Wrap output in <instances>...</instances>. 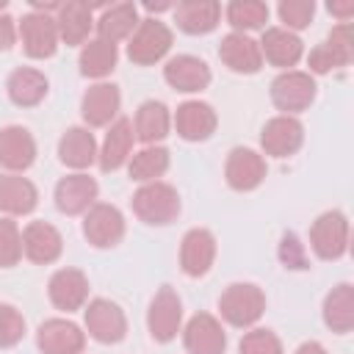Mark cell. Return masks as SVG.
<instances>
[{"label": "cell", "instance_id": "obj_1", "mask_svg": "<svg viewBox=\"0 0 354 354\" xmlns=\"http://www.w3.org/2000/svg\"><path fill=\"white\" fill-rule=\"evenodd\" d=\"M133 213L144 224H171L180 213V194L169 183H147L133 194Z\"/></svg>", "mask_w": 354, "mask_h": 354}, {"label": "cell", "instance_id": "obj_2", "mask_svg": "<svg viewBox=\"0 0 354 354\" xmlns=\"http://www.w3.org/2000/svg\"><path fill=\"white\" fill-rule=\"evenodd\" d=\"M218 310H221L227 324H232V326H252L263 315V310H266V296L252 282H235V285H230L221 293Z\"/></svg>", "mask_w": 354, "mask_h": 354}, {"label": "cell", "instance_id": "obj_3", "mask_svg": "<svg viewBox=\"0 0 354 354\" xmlns=\"http://www.w3.org/2000/svg\"><path fill=\"white\" fill-rule=\"evenodd\" d=\"M171 47V30L160 19H141L127 44V58L138 66L160 61Z\"/></svg>", "mask_w": 354, "mask_h": 354}, {"label": "cell", "instance_id": "obj_4", "mask_svg": "<svg viewBox=\"0 0 354 354\" xmlns=\"http://www.w3.org/2000/svg\"><path fill=\"white\" fill-rule=\"evenodd\" d=\"M310 243L321 260H337L348 249V221L340 210H326L313 221Z\"/></svg>", "mask_w": 354, "mask_h": 354}, {"label": "cell", "instance_id": "obj_5", "mask_svg": "<svg viewBox=\"0 0 354 354\" xmlns=\"http://www.w3.org/2000/svg\"><path fill=\"white\" fill-rule=\"evenodd\" d=\"M180 318H183V301L174 293V288L163 285L155 293V299L149 304V313H147V326H149L152 340H158V343L174 340L177 329H180Z\"/></svg>", "mask_w": 354, "mask_h": 354}, {"label": "cell", "instance_id": "obj_6", "mask_svg": "<svg viewBox=\"0 0 354 354\" xmlns=\"http://www.w3.org/2000/svg\"><path fill=\"white\" fill-rule=\"evenodd\" d=\"M271 100H274V105L279 111L299 113V111H304L315 100V80L307 72L288 69L279 77H274V83H271Z\"/></svg>", "mask_w": 354, "mask_h": 354}, {"label": "cell", "instance_id": "obj_7", "mask_svg": "<svg viewBox=\"0 0 354 354\" xmlns=\"http://www.w3.org/2000/svg\"><path fill=\"white\" fill-rule=\"evenodd\" d=\"M83 235L91 246L108 249L124 238V218L113 205H91L83 218Z\"/></svg>", "mask_w": 354, "mask_h": 354}, {"label": "cell", "instance_id": "obj_8", "mask_svg": "<svg viewBox=\"0 0 354 354\" xmlns=\"http://www.w3.org/2000/svg\"><path fill=\"white\" fill-rule=\"evenodd\" d=\"M19 36H22V50L30 58H50L58 50V28L55 19L39 11H30L19 22Z\"/></svg>", "mask_w": 354, "mask_h": 354}, {"label": "cell", "instance_id": "obj_9", "mask_svg": "<svg viewBox=\"0 0 354 354\" xmlns=\"http://www.w3.org/2000/svg\"><path fill=\"white\" fill-rule=\"evenodd\" d=\"M86 329L100 343H119L127 332V318L119 304L108 299H94L86 307Z\"/></svg>", "mask_w": 354, "mask_h": 354}, {"label": "cell", "instance_id": "obj_10", "mask_svg": "<svg viewBox=\"0 0 354 354\" xmlns=\"http://www.w3.org/2000/svg\"><path fill=\"white\" fill-rule=\"evenodd\" d=\"M36 346L41 348V354H80L86 346V335L72 321L50 318L39 326Z\"/></svg>", "mask_w": 354, "mask_h": 354}, {"label": "cell", "instance_id": "obj_11", "mask_svg": "<svg viewBox=\"0 0 354 354\" xmlns=\"http://www.w3.org/2000/svg\"><path fill=\"white\" fill-rule=\"evenodd\" d=\"M301 141H304V127L293 116H274L271 122H266L263 136H260L266 155H274V158L293 155L301 147Z\"/></svg>", "mask_w": 354, "mask_h": 354}, {"label": "cell", "instance_id": "obj_12", "mask_svg": "<svg viewBox=\"0 0 354 354\" xmlns=\"http://www.w3.org/2000/svg\"><path fill=\"white\" fill-rule=\"evenodd\" d=\"M224 177L230 183V188L235 191H252L266 180V160L246 147H235L227 158L224 166Z\"/></svg>", "mask_w": 354, "mask_h": 354}, {"label": "cell", "instance_id": "obj_13", "mask_svg": "<svg viewBox=\"0 0 354 354\" xmlns=\"http://www.w3.org/2000/svg\"><path fill=\"white\" fill-rule=\"evenodd\" d=\"M61 249H64V241H61V232L47 224V221H30L22 232V252L28 260L39 263V266H47V263H55L61 257Z\"/></svg>", "mask_w": 354, "mask_h": 354}, {"label": "cell", "instance_id": "obj_14", "mask_svg": "<svg viewBox=\"0 0 354 354\" xmlns=\"http://www.w3.org/2000/svg\"><path fill=\"white\" fill-rule=\"evenodd\" d=\"M33 160H36L33 136L19 124L3 127L0 130V166L8 171H25Z\"/></svg>", "mask_w": 354, "mask_h": 354}, {"label": "cell", "instance_id": "obj_15", "mask_svg": "<svg viewBox=\"0 0 354 354\" xmlns=\"http://www.w3.org/2000/svg\"><path fill=\"white\" fill-rule=\"evenodd\" d=\"M218 58L241 75H254L263 66V55H260V44L254 39H249L246 33H227L218 44Z\"/></svg>", "mask_w": 354, "mask_h": 354}, {"label": "cell", "instance_id": "obj_16", "mask_svg": "<svg viewBox=\"0 0 354 354\" xmlns=\"http://www.w3.org/2000/svg\"><path fill=\"white\" fill-rule=\"evenodd\" d=\"M47 293H50V301L58 307V310H80L86 296H88V279L83 271L77 268H61L50 277V285H47Z\"/></svg>", "mask_w": 354, "mask_h": 354}, {"label": "cell", "instance_id": "obj_17", "mask_svg": "<svg viewBox=\"0 0 354 354\" xmlns=\"http://www.w3.org/2000/svg\"><path fill=\"white\" fill-rule=\"evenodd\" d=\"M185 348L191 354H224L227 335L210 313H196L185 326Z\"/></svg>", "mask_w": 354, "mask_h": 354}, {"label": "cell", "instance_id": "obj_18", "mask_svg": "<svg viewBox=\"0 0 354 354\" xmlns=\"http://www.w3.org/2000/svg\"><path fill=\"white\" fill-rule=\"evenodd\" d=\"M97 199V180L88 174H69L55 185V205L66 216H77L88 210Z\"/></svg>", "mask_w": 354, "mask_h": 354}, {"label": "cell", "instance_id": "obj_19", "mask_svg": "<svg viewBox=\"0 0 354 354\" xmlns=\"http://www.w3.org/2000/svg\"><path fill=\"white\" fill-rule=\"evenodd\" d=\"M216 257V238L207 230H188L180 246V266L188 277H202L210 271Z\"/></svg>", "mask_w": 354, "mask_h": 354}, {"label": "cell", "instance_id": "obj_20", "mask_svg": "<svg viewBox=\"0 0 354 354\" xmlns=\"http://www.w3.org/2000/svg\"><path fill=\"white\" fill-rule=\"evenodd\" d=\"M163 77L177 91H202L210 83V69L196 55H174L163 66Z\"/></svg>", "mask_w": 354, "mask_h": 354}, {"label": "cell", "instance_id": "obj_21", "mask_svg": "<svg viewBox=\"0 0 354 354\" xmlns=\"http://www.w3.org/2000/svg\"><path fill=\"white\" fill-rule=\"evenodd\" d=\"M174 127H177V136L185 141H205L216 130V111L207 102L188 100L177 108Z\"/></svg>", "mask_w": 354, "mask_h": 354}, {"label": "cell", "instance_id": "obj_22", "mask_svg": "<svg viewBox=\"0 0 354 354\" xmlns=\"http://www.w3.org/2000/svg\"><path fill=\"white\" fill-rule=\"evenodd\" d=\"M119 102H122V97H119V88L113 83H97L83 94L80 113H83L86 124L102 127L119 113Z\"/></svg>", "mask_w": 354, "mask_h": 354}, {"label": "cell", "instance_id": "obj_23", "mask_svg": "<svg viewBox=\"0 0 354 354\" xmlns=\"http://www.w3.org/2000/svg\"><path fill=\"white\" fill-rule=\"evenodd\" d=\"M221 17V6L216 0H185L174 6V22L180 30L199 36V33H210L218 25Z\"/></svg>", "mask_w": 354, "mask_h": 354}, {"label": "cell", "instance_id": "obj_24", "mask_svg": "<svg viewBox=\"0 0 354 354\" xmlns=\"http://www.w3.org/2000/svg\"><path fill=\"white\" fill-rule=\"evenodd\" d=\"M39 194L36 185L28 177L19 174H3L0 177V210L8 216H25L36 207Z\"/></svg>", "mask_w": 354, "mask_h": 354}, {"label": "cell", "instance_id": "obj_25", "mask_svg": "<svg viewBox=\"0 0 354 354\" xmlns=\"http://www.w3.org/2000/svg\"><path fill=\"white\" fill-rule=\"evenodd\" d=\"M8 97L14 105L19 108H33L44 100L47 94V77L39 72V69H30V66H19L8 75Z\"/></svg>", "mask_w": 354, "mask_h": 354}, {"label": "cell", "instance_id": "obj_26", "mask_svg": "<svg viewBox=\"0 0 354 354\" xmlns=\"http://www.w3.org/2000/svg\"><path fill=\"white\" fill-rule=\"evenodd\" d=\"M133 149V122L130 119H116L102 141L100 149V169L102 171H116L119 166H124V160L130 158Z\"/></svg>", "mask_w": 354, "mask_h": 354}, {"label": "cell", "instance_id": "obj_27", "mask_svg": "<svg viewBox=\"0 0 354 354\" xmlns=\"http://www.w3.org/2000/svg\"><path fill=\"white\" fill-rule=\"evenodd\" d=\"M260 55L274 66H293L301 58V39L288 28H268L260 41Z\"/></svg>", "mask_w": 354, "mask_h": 354}, {"label": "cell", "instance_id": "obj_28", "mask_svg": "<svg viewBox=\"0 0 354 354\" xmlns=\"http://www.w3.org/2000/svg\"><path fill=\"white\" fill-rule=\"evenodd\" d=\"M55 28H58V39H64V44H83L91 30V6H86L80 0H69V3L58 6Z\"/></svg>", "mask_w": 354, "mask_h": 354}, {"label": "cell", "instance_id": "obj_29", "mask_svg": "<svg viewBox=\"0 0 354 354\" xmlns=\"http://www.w3.org/2000/svg\"><path fill=\"white\" fill-rule=\"evenodd\" d=\"M58 158L64 166L86 169L97 158V141L86 127H69L58 141Z\"/></svg>", "mask_w": 354, "mask_h": 354}, {"label": "cell", "instance_id": "obj_30", "mask_svg": "<svg viewBox=\"0 0 354 354\" xmlns=\"http://www.w3.org/2000/svg\"><path fill=\"white\" fill-rule=\"evenodd\" d=\"M324 321L337 335L351 332V326H354V288L348 282H340L324 299Z\"/></svg>", "mask_w": 354, "mask_h": 354}, {"label": "cell", "instance_id": "obj_31", "mask_svg": "<svg viewBox=\"0 0 354 354\" xmlns=\"http://www.w3.org/2000/svg\"><path fill=\"white\" fill-rule=\"evenodd\" d=\"M138 22H141L138 19V8L133 3H116V6L102 11V17L97 22V30H100V39L116 44L119 39L130 36L133 28H138Z\"/></svg>", "mask_w": 354, "mask_h": 354}, {"label": "cell", "instance_id": "obj_32", "mask_svg": "<svg viewBox=\"0 0 354 354\" xmlns=\"http://www.w3.org/2000/svg\"><path fill=\"white\" fill-rule=\"evenodd\" d=\"M136 136L144 144H155L169 136V108L158 100H147L136 113Z\"/></svg>", "mask_w": 354, "mask_h": 354}, {"label": "cell", "instance_id": "obj_33", "mask_svg": "<svg viewBox=\"0 0 354 354\" xmlns=\"http://www.w3.org/2000/svg\"><path fill=\"white\" fill-rule=\"evenodd\" d=\"M116 58H119L116 44H111L105 39H94L80 50V72L86 77H105L113 72Z\"/></svg>", "mask_w": 354, "mask_h": 354}, {"label": "cell", "instance_id": "obj_34", "mask_svg": "<svg viewBox=\"0 0 354 354\" xmlns=\"http://www.w3.org/2000/svg\"><path fill=\"white\" fill-rule=\"evenodd\" d=\"M169 169V149L163 147H144L130 160V180L136 183H155Z\"/></svg>", "mask_w": 354, "mask_h": 354}, {"label": "cell", "instance_id": "obj_35", "mask_svg": "<svg viewBox=\"0 0 354 354\" xmlns=\"http://www.w3.org/2000/svg\"><path fill=\"white\" fill-rule=\"evenodd\" d=\"M227 19L230 25L235 28V33L241 30H254V28H263L266 19H268V6L266 3H257V0H232L227 6Z\"/></svg>", "mask_w": 354, "mask_h": 354}, {"label": "cell", "instance_id": "obj_36", "mask_svg": "<svg viewBox=\"0 0 354 354\" xmlns=\"http://www.w3.org/2000/svg\"><path fill=\"white\" fill-rule=\"evenodd\" d=\"M22 257V235L11 218H0V268L17 266Z\"/></svg>", "mask_w": 354, "mask_h": 354}, {"label": "cell", "instance_id": "obj_37", "mask_svg": "<svg viewBox=\"0 0 354 354\" xmlns=\"http://www.w3.org/2000/svg\"><path fill=\"white\" fill-rule=\"evenodd\" d=\"M241 354H282V343L271 329H252L241 337Z\"/></svg>", "mask_w": 354, "mask_h": 354}, {"label": "cell", "instance_id": "obj_38", "mask_svg": "<svg viewBox=\"0 0 354 354\" xmlns=\"http://www.w3.org/2000/svg\"><path fill=\"white\" fill-rule=\"evenodd\" d=\"M25 335V318L11 304H0V348H11Z\"/></svg>", "mask_w": 354, "mask_h": 354}, {"label": "cell", "instance_id": "obj_39", "mask_svg": "<svg viewBox=\"0 0 354 354\" xmlns=\"http://www.w3.org/2000/svg\"><path fill=\"white\" fill-rule=\"evenodd\" d=\"M277 11H279V19L288 25V30L290 28L301 30L310 25V19L315 14V3L313 0H282Z\"/></svg>", "mask_w": 354, "mask_h": 354}, {"label": "cell", "instance_id": "obj_40", "mask_svg": "<svg viewBox=\"0 0 354 354\" xmlns=\"http://www.w3.org/2000/svg\"><path fill=\"white\" fill-rule=\"evenodd\" d=\"M279 260H282L285 268H293V271L310 268L307 254H304V246H301V241L296 238V232H285V235H282V241H279Z\"/></svg>", "mask_w": 354, "mask_h": 354}, {"label": "cell", "instance_id": "obj_41", "mask_svg": "<svg viewBox=\"0 0 354 354\" xmlns=\"http://www.w3.org/2000/svg\"><path fill=\"white\" fill-rule=\"evenodd\" d=\"M348 64V58H343L337 50H332L326 41L324 44H318L313 53H310V69L313 72H318V75H324V72H332V69H337V66H346Z\"/></svg>", "mask_w": 354, "mask_h": 354}, {"label": "cell", "instance_id": "obj_42", "mask_svg": "<svg viewBox=\"0 0 354 354\" xmlns=\"http://www.w3.org/2000/svg\"><path fill=\"white\" fill-rule=\"evenodd\" d=\"M326 44H329L332 50H337L343 58H348V61H351V55H354V44H351V25H348V22H340V25L326 36Z\"/></svg>", "mask_w": 354, "mask_h": 354}, {"label": "cell", "instance_id": "obj_43", "mask_svg": "<svg viewBox=\"0 0 354 354\" xmlns=\"http://www.w3.org/2000/svg\"><path fill=\"white\" fill-rule=\"evenodd\" d=\"M17 39V28H14V19L8 14H0V53L8 50Z\"/></svg>", "mask_w": 354, "mask_h": 354}, {"label": "cell", "instance_id": "obj_44", "mask_svg": "<svg viewBox=\"0 0 354 354\" xmlns=\"http://www.w3.org/2000/svg\"><path fill=\"white\" fill-rule=\"evenodd\" d=\"M329 14H335L340 22H348V17L354 14V3H329Z\"/></svg>", "mask_w": 354, "mask_h": 354}, {"label": "cell", "instance_id": "obj_45", "mask_svg": "<svg viewBox=\"0 0 354 354\" xmlns=\"http://www.w3.org/2000/svg\"><path fill=\"white\" fill-rule=\"evenodd\" d=\"M296 354H326V351H324V346H321V343L310 340V343H301V346L296 348Z\"/></svg>", "mask_w": 354, "mask_h": 354}, {"label": "cell", "instance_id": "obj_46", "mask_svg": "<svg viewBox=\"0 0 354 354\" xmlns=\"http://www.w3.org/2000/svg\"><path fill=\"white\" fill-rule=\"evenodd\" d=\"M144 8L152 11V14H158V11H166V8H171V6H169V3H144Z\"/></svg>", "mask_w": 354, "mask_h": 354}]
</instances>
